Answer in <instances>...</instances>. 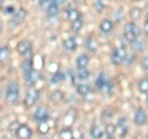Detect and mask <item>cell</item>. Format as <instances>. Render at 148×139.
<instances>
[{
	"label": "cell",
	"instance_id": "1",
	"mask_svg": "<svg viewBox=\"0 0 148 139\" xmlns=\"http://www.w3.org/2000/svg\"><path fill=\"white\" fill-rule=\"evenodd\" d=\"M20 95V86L17 82H10L6 87V101L9 104H15Z\"/></svg>",
	"mask_w": 148,
	"mask_h": 139
},
{
	"label": "cell",
	"instance_id": "2",
	"mask_svg": "<svg viewBox=\"0 0 148 139\" xmlns=\"http://www.w3.org/2000/svg\"><path fill=\"white\" fill-rule=\"evenodd\" d=\"M37 100H38V91H37L36 89L27 90L26 95H25V99H24L25 107H27V108L32 107V106H34L37 102Z\"/></svg>",
	"mask_w": 148,
	"mask_h": 139
},
{
	"label": "cell",
	"instance_id": "3",
	"mask_svg": "<svg viewBox=\"0 0 148 139\" xmlns=\"http://www.w3.org/2000/svg\"><path fill=\"white\" fill-rule=\"evenodd\" d=\"M126 55H127V52L125 47H120V48H116L111 54V62L114 64H121L125 62L126 59Z\"/></svg>",
	"mask_w": 148,
	"mask_h": 139
},
{
	"label": "cell",
	"instance_id": "4",
	"mask_svg": "<svg viewBox=\"0 0 148 139\" xmlns=\"http://www.w3.org/2000/svg\"><path fill=\"white\" fill-rule=\"evenodd\" d=\"M16 49H17L18 54H21V55H24V57H26V55H29L31 53L32 44H31L30 41H27V40L21 41V42H18Z\"/></svg>",
	"mask_w": 148,
	"mask_h": 139
},
{
	"label": "cell",
	"instance_id": "5",
	"mask_svg": "<svg viewBox=\"0 0 148 139\" xmlns=\"http://www.w3.org/2000/svg\"><path fill=\"white\" fill-rule=\"evenodd\" d=\"M34 119L36 122H45L48 119V111L46 107H38L34 113Z\"/></svg>",
	"mask_w": 148,
	"mask_h": 139
},
{
	"label": "cell",
	"instance_id": "6",
	"mask_svg": "<svg viewBox=\"0 0 148 139\" xmlns=\"http://www.w3.org/2000/svg\"><path fill=\"white\" fill-rule=\"evenodd\" d=\"M37 78H38V74H37L35 69H32V70L24 74V80L27 86H34L37 81Z\"/></svg>",
	"mask_w": 148,
	"mask_h": 139
},
{
	"label": "cell",
	"instance_id": "7",
	"mask_svg": "<svg viewBox=\"0 0 148 139\" xmlns=\"http://www.w3.org/2000/svg\"><path fill=\"white\" fill-rule=\"evenodd\" d=\"M31 136H32V131L30 129V127L25 126V124L20 126L16 131V137L18 139H30Z\"/></svg>",
	"mask_w": 148,
	"mask_h": 139
},
{
	"label": "cell",
	"instance_id": "8",
	"mask_svg": "<svg viewBox=\"0 0 148 139\" xmlns=\"http://www.w3.org/2000/svg\"><path fill=\"white\" fill-rule=\"evenodd\" d=\"M133 121L137 126H143V124L147 123V114L146 112L143 111L142 108H138L135 113V118H133Z\"/></svg>",
	"mask_w": 148,
	"mask_h": 139
},
{
	"label": "cell",
	"instance_id": "9",
	"mask_svg": "<svg viewBox=\"0 0 148 139\" xmlns=\"http://www.w3.org/2000/svg\"><path fill=\"white\" fill-rule=\"evenodd\" d=\"M125 31H127V32H131V33L135 36V37H138L141 35V29L138 27L136 24H133V22H128V24L125 26Z\"/></svg>",
	"mask_w": 148,
	"mask_h": 139
},
{
	"label": "cell",
	"instance_id": "10",
	"mask_svg": "<svg viewBox=\"0 0 148 139\" xmlns=\"http://www.w3.org/2000/svg\"><path fill=\"white\" fill-rule=\"evenodd\" d=\"M25 17H26V10H24V9H20V10L15 14V16H14V20L11 21V24L12 25L21 24V22L25 20Z\"/></svg>",
	"mask_w": 148,
	"mask_h": 139
},
{
	"label": "cell",
	"instance_id": "11",
	"mask_svg": "<svg viewBox=\"0 0 148 139\" xmlns=\"http://www.w3.org/2000/svg\"><path fill=\"white\" fill-rule=\"evenodd\" d=\"M85 47H86V49H89L90 52H96V50H98V47H99L98 41L95 38H92V37H89L85 42Z\"/></svg>",
	"mask_w": 148,
	"mask_h": 139
},
{
	"label": "cell",
	"instance_id": "12",
	"mask_svg": "<svg viewBox=\"0 0 148 139\" xmlns=\"http://www.w3.org/2000/svg\"><path fill=\"white\" fill-rule=\"evenodd\" d=\"M88 64H89V58H88L86 54H80L79 57L77 58V67H78V69L86 68Z\"/></svg>",
	"mask_w": 148,
	"mask_h": 139
},
{
	"label": "cell",
	"instance_id": "13",
	"mask_svg": "<svg viewBox=\"0 0 148 139\" xmlns=\"http://www.w3.org/2000/svg\"><path fill=\"white\" fill-rule=\"evenodd\" d=\"M112 22H111L110 20H108V18H105V20H103L100 22V30L101 32H104V33H109V32H111V30H112Z\"/></svg>",
	"mask_w": 148,
	"mask_h": 139
},
{
	"label": "cell",
	"instance_id": "14",
	"mask_svg": "<svg viewBox=\"0 0 148 139\" xmlns=\"http://www.w3.org/2000/svg\"><path fill=\"white\" fill-rule=\"evenodd\" d=\"M90 134H91L92 139H100L104 134V129L100 126H92L90 129Z\"/></svg>",
	"mask_w": 148,
	"mask_h": 139
},
{
	"label": "cell",
	"instance_id": "15",
	"mask_svg": "<svg viewBox=\"0 0 148 139\" xmlns=\"http://www.w3.org/2000/svg\"><path fill=\"white\" fill-rule=\"evenodd\" d=\"M63 47L68 49V50H75L77 47H78V44H77V41L74 40V38H67V40H64V42H63Z\"/></svg>",
	"mask_w": 148,
	"mask_h": 139
},
{
	"label": "cell",
	"instance_id": "16",
	"mask_svg": "<svg viewBox=\"0 0 148 139\" xmlns=\"http://www.w3.org/2000/svg\"><path fill=\"white\" fill-rule=\"evenodd\" d=\"M77 92L79 94L80 96H88L91 92V89H90V86L89 85H86V84H80V85H78L77 86Z\"/></svg>",
	"mask_w": 148,
	"mask_h": 139
},
{
	"label": "cell",
	"instance_id": "17",
	"mask_svg": "<svg viewBox=\"0 0 148 139\" xmlns=\"http://www.w3.org/2000/svg\"><path fill=\"white\" fill-rule=\"evenodd\" d=\"M67 17H68L69 21L73 22V21H75L77 18L80 17V14H79V11H78L77 9L71 7V9H68V11H67Z\"/></svg>",
	"mask_w": 148,
	"mask_h": 139
},
{
	"label": "cell",
	"instance_id": "18",
	"mask_svg": "<svg viewBox=\"0 0 148 139\" xmlns=\"http://www.w3.org/2000/svg\"><path fill=\"white\" fill-rule=\"evenodd\" d=\"M58 139H74L72 129L69 128H63L58 134Z\"/></svg>",
	"mask_w": 148,
	"mask_h": 139
},
{
	"label": "cell",
	"instance_id": "19",
	"mask_svg": "<svg viewBox=\"0 0 148 139\" xmlns=\"http://www.w3.org/2000/svg\"><path fill=\"white\" fill-rule=\"evenodd\" d=\"M21 69H22V73H27V72H30L34 69V67H32V61L31 59H25L24 62H22L21 64Z\"/></svg>",
	"mask_w": 148,
	"mask_h": 139
},
{
	"label": "cell",
	"instance_id": "20",
	"mask_svg": "<svg viewBox=\"0 0 148 139\" xmlns=\"http://www.w3.org/2000/svg\"><path fill=\"white\" fill-rule=\"evenodd\" d=\"M138 90L141 92H148V78H143L138 82Z\"/></svg>",
	"mask_w": 148,
	"mask_h": 139
},
{
	"label": "cell",
	"instance_id": "21",
	"mask_svg": "<svg viewBox=\"0 0 148 139\" xmlns=\"http://www.w3.org/2000/svg\"><path fill=\"white\" fill-rule=\"evenodd\" d=\"M82 27H83V20H82V17L77 18L75 21L72 22V30L74 32H79L82 30Z\"/></svg>",
	"mask_w": 148,
	"mask_h": 139
},
{
	"label": "cell",
	"instance_id": "22",
	"mask_svg": "<svg viewBox=\"0 0 148 139\" xmlns=\"http://www.w3.org/2000/svg\"><path fill=\"white\" fill-rule=\"evenodd\" d=\"M77 75L80 80H86V79L89 78V72H88L86 68H82V69H78Z\"/></svg>",
	"mask_w": 148,
	"mask_h": 139
},
{
	"label": "cell",
	"instance_id": "23",
	"mask_svg": "<svg viewBox=\"0 0 148 139\" xmlns=\"http://www.w3.org/2000/svg\"><path fill=\"white\" fill-rule=\"evenodd\" d=\"M47 14H48V16H57V14H58V6L57 5H54L53 3H51L48 7H47Z\"/></svg>",
	"mask_w": 148,
	"mask_h": 139
},
{
	"label": "cell",
	"instance_id": "24",
	"mask_svg": "<svg viewBox=\"0 0 148 139\" xmlns=\"http://www.w3.org/2000/svg\"><path fill=\"white\" fill-rule=\"evenodd\" d=\"M9 58V48L8 47H0V63L5 62Z\"/></svg>",
	"mask_w": 148,
	"mask_h": 139
},
{
	"label": "cell",
	"instance_id": "25",
	"mask_svg": "<svg viewBox=\"0 0 148 139\" xmlns=\"http://www.w3.org/2000/svg\"><path fill=\"white\" fill-rule=\"evenodd\" d=\"M141 15H142V11L137 7L131 9V11H130V16H131L132 20H138V18L141 17Z\"/></svg>",
	"mask_w": 148,
	"mask_h": 139
},
{
	"label": "cell",
	"instance_id": "26",
	"mask_svg": "<svg viewBox=\"0 0 148 139\" xmlns=\"http://www.w3.org/2000/svg\"><path fill=\"white\" fill-rule=\"evenodd\" d=\"M116 126H114V124H108L106 126V128H105V132H106V134H108L109 137H111L112 138L114 136H115V133H116Z\"/></svg>",
	"mask_w": 148,
	"mask_h": 139
},
{
	"label": "cell",
	"instance_id": "27",
	"mask_svg": "<svg viewBox=\"0 0 148 139\" xmlns=\"http://www.w3.org/2000/svg\"><path fill=\"white\" fill-rule=\"evenodd\" d=\"M48 131H49V126H48L47 121L40 122V124H38V132L42 133V134H46V133H48Z\"/></svg>",
	"mask_w": 148,
	"mask_h": 139
},
{
	"label": "cell",
	"instance_id": "28",
	"mask_svg": "<svg viewBox=\"0 0 148 139\" xmlns=\"http://www.w3.org/2000/svg\"><path fill=\"white\" fill-rule=\"evenodd\" d=\"M63 99V94L61 91H54V94L51 95V101L52 102H59Z\"/></svg>",
	"mask_w": 148,
	"mask_h": 139
},
{
	"label": "cell",
	"instance_id": "29",
	"mask_svg": "<svg viewBox=\"0 0 148 139\" xmlns=\"http://www.w3.org/2000/svg\"><path fill=\"white\" fill-rule=\"evenodd\" d=\"M63 79H64V75L62 73H56L54 75L52 76V79H51V82H52V84H57V82L62 81Z\"/></svg>",
	"mask_w": 148,
	"mask_h": 139
},
{
	"label": "cell",
	"instance_id": "30",
	"mask_svg": "<svg viewBox=\"0 0 148 139\" xmlns=\"http://www.w3.org/2000/svg\"><path fill=\"white\" fill-rule=\"evenodd\" d=\"M106 82H108V79L105 78L104 74H101V75L99 76V79L96 80V86H98L99 89H101V87H103V86L106 84Z\"/></svg>",
	"mask_w": 148,
	"mask_h": 139
},
{
	"label": "cell",
	"instance_id": "31",
	"mask_svg": "<svg viewBox=\"0 0 148 139\" xmlns=\"http://www.w3.org/2000/svg\"><path fill=\"white\" fill-rule=\"evenodd\" d=\"M117 127H120L123 131V133H126L127 131V126H126V118H120L119 119V122H117Z\"/></svg>",
	"mask_w": 148,
	"mask_h": 139
},
{
	"label": "cell",
	"instance_id": "32",
	"mask_svg": "<svg viewBox=\"0 0 148 139\" xmlns=\"http://www.w3.org/2000/svg\"><path fill=\"white\" fill-rule=\"evenodd\" d=\"M112 117V112H111L110 108H106L103 111V119H110Z\"/></svg>",
	"mask_w": 148,
	"mask_h": 139
},
{
	"label": "cell",
	"instance_id": "33",
	"mask_svg": "<svg viewBox=\"0 0 148 139\" xmlns=\"http://www.w3.org/2000/svg\"><path fill=\"white\" fill-rule=\"evenodd\" d=\"M142 67L145 70H148V55L142 59Z\"/></svg>",
	"mask_w": 148,
	"mask_h": 139
},
{
	"label": "cell",
	"instance_id": "34",
	"mask_svg": "<svg viewBox=\"0 0 148 139\" xmlns=\"http://www.w3.org/2000/svg\"><path fill=\"white\" fill-rule=\"evenodd\" d=\"M51 3H52V0H41V1H40V4H41V6H42V7L49 5Z\"/></svg>",
	"mask_w": 148,
	"mask_h": 139
},
{
	"label": "cell",
	"instance_id": "35",
	"mask_svg": "<svg viewBox=\"0 0 148 139\" xmlns=\"http://www.w3.org/2000/svg\"><path fill=\"white\" fill-rule=\"evenodd\" d=\"M52 3L54 4V5L59 6V5H62V4H64V3H66V0H52Z\"/></svg>",
	"mask_w": 148,
	"mask_h": 139
},
{
	"label": "cell",
	"instance_id": "36",
	"mask_svg": "<svg viewBox=\"0 0 148 139\" xmlns=\"http://www.w3.org/2000/svg\"><path fill=\"white\" fill-rule=\"evenodd\" d=\"M5 12H6V14H11V12H14V7H12V6H8V7L5 9Z\"/></svg>",
	"mask_w": 148,
	"mask_h": 139
},
{
	"label": "cell",
	"instance_id": "37",
	"mask_svg": "<svg viewBox=\"0 0 148 139\" xmlns=\"http://www.w3.org/2000/svg\"><path fill=\"white\" fill-rule=\"evenodd\" d=\"M145 32L148 35V21H146V24H145Z\"/></svg>",
	"mask_w": 148,
	"mask_h": 139
},
{
	"label": "cell",
	"instance_id": "38",
	"mask_svg": "<svg viewBox=\"0 0 148 139\" xmlns=\"http://www.w3.org/2000/svg\"><path fill=\"white\" fill-rule=\"evenodd\" d=\"M145 14H146V15L148 16V4H147V5H146V7H145Z\"/></svg>",
	"mask_w": 148,
	"mask_h": 139
},
{
	"label": "cell",
	"instance_id": "39",
	"mask_svg": "<svg viewBox=\"0 0 148 139\" xmlns=\"http://www.w3.org/2000/svg\"><path fill=\"white\" fill-rule=\"evenodd\" d=\"M3 3H4V0H0V7L3 6Z\"/></svg>",
	"mask_w": 148,
	"mask_h": 139
},
{
	"label": "cell",
	"instance_id": "40",
	"mask_svg": "<svg viewBox=\"0 0 148 139\" xmlns=\"http://www.w3.org/2000/svg\"><path fill=\"white\" fill-rule=\"evenodd\" d=\"M0 31H1V20H0Z\"/></svg>",
	"mask_w": 148,
	"mask_h": 139
}]
</instances>
